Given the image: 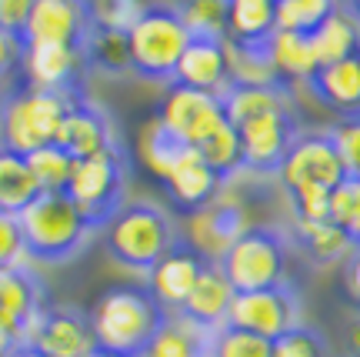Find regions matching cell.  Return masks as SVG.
<instances>
[{
  "instance_id": "6da1fadb",
  "label": "cell",
  "mask_w": 360,
  "mask_h": 357,
  "mask_svg": "<svg viewBox=\"0 0 360 357\" xmlns=\"http://www.w3.org/2000/svg\"><path fill=\"white\" fill-rule=\"evenodd\" d=\"M277 180H281L283 194L290 197L297 224L330 220V194L347 180L330 134L300 130V137L287 151L281 170H277Z\"/></svg>"
},
{
  "instance_id": "7a4b0ae2",
  "label": "cell",
  "mask_w": 360,
  "mask_h": 357,
  "mask_svg": "<svg viewBox=\"0 0 360 357\" xmlns=\"http://www.w3.org/2000/svg\"><path fill=\"white\" fill-rule=\"evenodd\" d=\"M97 351L117 357H141L154 341L167 314L157 307L147 287H110L87 311Z\"/></svg>"
},
{
  "instance_id": "3957f363",
  "label": "cell",
  "mask_w": 360,
  "mask_h": 357,
  "mask_svg": "<svg viewBox=\"0 0 360 357\" xmlns=\"http://www.w3.org/2000/svg\"><path fill=\"white\" fill-rule=\"evenodd\" d=\"M74 104V94L17 87L0 104V147L20 157H30L40 147L57 144L64 117Z\"/></svg>"
},
{
  "instance_id": "277c9868",
  "label": "cell",
  "mask_w": 360,
  "mask_h": 357,
  "mask_svg": "<svg viewBox=\"0 0 360 357\" xmlns=\"http://www.w3.org/2000/svg\"><path fill=\"white\" fill-rule=\"evenodd\" d=\"M177 230L170 217L154 204H124L103 224V247L117 264L130 270L154 268L160 257L177 244Z\"/></svg>"
},
{
  "instance_id": "5b68a950",
  "label": "cell",
  "mask_w": 360,
  "mask_h": 357,
  "mask_svg": "<svg viewBox=\"0 0 360 357\" xmlns=\"http://www.w3.org/2000/svg\"><path fill=\"white\" fill-rule=\"evenodd\" d=\"M191 44V30L184 27L177 7L147 4L141 20L130 27V70L143 80H174L180 57Z\"/></svg>"
},
{
  "instance_id": "8992f818",
  "label": "cell",
  "mask_w": 360,
  "mask_h": 357,
  "mask_svg": "<svg viewBox=\"0 0 360 357\" xmlns=\"http://www.w3.org/2000/svg\"><path fill=\"white\" fill-rule=\"evenodd\" d=\"M20 234H24L27 257L34 261H67L87 241L90 227L80 211L70 204L67 194H40L24 214H17Z\"/></svg>"
},
{
  "instance_id": "52a82bcc",
  "label": "cell",
  "mask_w": 360,
  "mask_h": 357,
  "mask_svg": "<svg viewBox=\"0 0 360 357\" xmlns=\"http://www.w3.org/2000/svg\"><path fill=\"white\" fill-rule=\"evenodd\" d=\"M237 294H254L287 284V244L277 230L250 227L233 241V247L217 264Z\"/></svg>"
},
{
  "instance_id": "ba28073f",
  "label": "cell",
  "mask_w": 360,
  "mask_h": 357,
  "mask_svg": "<svg viewBox=\"0 0 360 357\" xmlns=\"http://www.w3.org/2000/svg\"><path fill=\"white\" fill-rule=\"evenodd\" d=\"M124 191H127V167H124L120 151L114 147L97 157L74 161L64 194L90 227H103L124 207Z\"/></svg>"
},
{
  "instance_id": "9c48e42d",
  "label": "cell",
  "mask_w": 360,
  "mask_h": 357,
  "mask_svg": "<svg viewBox=\"0 0 360 357\" xmlns=\"http://www.w3.org/2000/svg\"><path fill=\"white\" fill-rule=\"evenodd\" d=\"M297 324H300V304L287 284L270 291L237 294L227 314V327L257 334L264 341H277L287 331H294Z\"/></svg>"
},
{
  "instance_id": "30bf717a",
  "label": "cell",
  "mask_w": 360,
  "mask_h": 357,
  "mask_svg": "<svg viewBox=\"0 0 360 357\" xmlns=\"http://www.w3.org/2000/svg\"><path fill=\"white\" fill-rule=\"evenodd\" d=\"M157 120H160L184 147H200L220 124H227L220 97L200 94V90H191V87H177V84H170V90L164 94L160 111H157Z\"/></svg>"
},
{
  "instance_id": "8fae6325",
  "label": "cell",
  "mask_w": 360,
  "mask_h": 357,
  "mask_svg": "<svg viewBox=\"0 0 360 357\" xmlns=\"http://www.w3.org/2000/svg\"><path fill=\"white\" fill-rule=\"evenodd\" d=\"M237 137H240V154H244L247 170H254V174H277L287 151L300 137V127H297L294 111L281 107V111H270V114H260L254 120L240 124Z\"/></svg>"
},
{
  "instance_id": "7c38bea8",
  "label": "cell",
  "mask_w": 360,
  "mask_h": 357,
  "mask_svg": "<svg viewBox=\"0 0 360 357\" xmlns=\"http://www.w3.org/2000/svg\"><path fill=\"white\" fill-rule=\"evenodd\" d=\"M24 344H34L47 357H90L97 351L87 314L77 307H40L27 324Z\"/></svg>"
},
{
  "instance_id": "4fadbf2b",
  "label": "cell",
  "mask_w": 360,
  "mask_h": 357,
  "mask_svg": "<svg viewBox=\"0 0 360 357\" xmlns=\"http://www.w3.org/2000/svg\"><path fill=\"white\" fill-rule=\"evenodd\" d=\"M247 230L244 211L231 201L217 197L214 204L200 207L193 214H184V237L180 244H187L193 254L204 264H220L224 254L233 247V241Z\"/></svg>"
},
{
  "instance_id": "5bb4252c",
  "label": "cell",
  "mask_w": 360,
  "mask_h": 357,
  "mask_svg": "<svg viewBox=\"0 0 360 357\" xmlns=\"http://www.w3.org/2000/svg\"><path fill=\"white\" fill-rule=\"evenodd\" d=\"M87 30H90L87 4H74V0H34L30 17H27L24 44L77 47V51H84Z\"/></svg>"
},
{
  "instance_id": "9a60e30c",
  "label": "cell",
  "mask_w": 360,
  "mask_h": 357,
  "mask_svg": "<svg viewBox=\"0 0 360 357\" xmlns=\"http://www.w3.org/2000/svg\"><path fill=\"white\" fill-rule=\"evenodd\" d=\"M204 268V261L193 254L187 244L177 241L154 268L147 270V294L154 297L164 314H180L193 291V284L200 281Z\"/></svg>"
},
{
  "instance_id": "2e32d148",
  "label": "cell",
  "mask_w": 360,
  "mask_h": 357,
  "mask_svg": "<svg viewBox=\"0 0 360 357\" xmlns=\"http://www.w3.org/2000/svg\"><path fill=\"white\" fill-rule=\"evenodd\" d=\"M84 64H87L84 51H77V47H40V44H27L20 70H24L27 87L51 90V94H70V87L77 84Z\"/></svg>"
},
{
  "instance_id": "e0dca14e",
  "label": "cell",
  "mask_w": 360,
  "mask_h": 357,
  "mask_svg": "<svg viewBox=\"0 0 360 357\" xmlns=\"http://www.w3.org/2000/svg\"><path fill=\"white\" fill-rule=\"evenodd\" d=\"M57 147L67 151L74 161L84 157H97L103 151H114V127L103 114L101 107H94L90 101H77L70 104V111L64 117V127L57 134Z\"/></svg>"
},
{
  "instance_id": "ac0fdd59",
  "label": "cell",
  "mask_w": 360,
  "mask_h": 357,
  "mask_svg": "<svg viewBox=\"0 0 360 357\" xmlns=\"http://www.w3.org/2000/svg\"><path fill=\"white\" fill-rule=\"evenodd\" d=\"M170 84L220 97L224 90L231 87V80H227V57H224V40L191 37V44H187V51L180 57Z\"/></svg>"
},
{
  "instance_id": "d6986e66",
  "label": "cell",
  "mask_w": 360,
  "mask_h": 357,
  "mask_svg": "<svg viewBox=\"0 0 360 357\" xmlns=\"http://www.w3.org/2000/svg\"><path fill=\"white\" fill-rule=\"evenodd\" d=\"M164 187H167L170 201H174L184 214H193V211H200V207L217 201L224 180L204 164L200 154L193 151V147H187V151L177 157L174 170L167 174Z\"/></svg>"
},
{
  "instance_id": "ffe728a7",
  "label": "cell",
  "mask_w": 360,
  "mask_h": 357,
  "mask_svg": "<svg viewBox=\"0 0 360 357\" xmlns=\"http://www.w3.org/2000/svg\"><path fill=\"white\" fill-rule=\"evenodd\" d=\"M233 297H237V291H233L231 281L224 277V270H220L217 264H207L204 274H200V281L193 284V291L180 314L191 320V324L204 327L207 334H214L227 324Z\"/></svg>"
},
{
  "instance_id": "44dd1931",
  "label": "cell",
  "mask_w": 360,
  "mask_h": 357,
  "mask_svg": "<svg viewBox=\"0 0 360 357\" xmlns=\"http://www.w3.org/2000/svg\"><path fill=\"white\" fill-rule=\"evenodd\" d=\"M307 90L327 111H337L340 117L360 114V51L340 64L321 67Z\"/></svg>"
},
{
  "instance_id": "7402d4cb",
  "label": "cell",
  "mask_w": 360,
  "mask_h": 357,
  "mask_svg": "<svg viewBox=\"0 0 360 357\" xmlns=\"http://www.w3.org/2000/svg\"><path fill=\"white\" fill-rule=\"evenodd\" d=\"M267 57H270L274 74H277V84L283 90L307 87L310 80H314V74L321 70L317 57H314V47H310V37H304V34L274 30V37L267 40Z\"/></svg>"
},
{
  "instance_id": "603a6c76",
  "label": "cell",
  "mask_w": 360,
  "mask_h": 357,
  "mask_svg": "<svg viewBox=\"0 0 360 357\" xmlns=\"http://www.w3.org/2000/svg\"><path fill=\"white\" fill-rule=\"evenodd\" d=\"M310 47H314L317 67L340 64L360 51V24L347 4H337L334 13L310 34Z\"/></svg>"
},
{
  "instance_id": "cb8c5ba5",
  "label": "cell",
  "mask_w": 360,
  "mask_h": 357,
  "mask_svg": "<svg viewBox=\"0 0 360 357\" xmlns=\"http://www.w3.org/2000/svg\"><path fill=\"white\" fill-rule=\"evenodd\" d=\"M40 307H44L40 304V284L34 281L27 264L0 270V318L7 320L20 337L27 334V324L34 320Z\"/></svg>"
},
{
  "instance_id": "d4e9b609",
  "label": "cell",
  "mask_w": 360,
  "mask_h": 357,
  "mask_svg": "<svg viewBox=\"0 0 360 357\" xmlns=\"http://www.w3.org/2000/svg\"><path fill=\"white\" fill-rule=\"evenodd\" d=\"M277 30L274 17V0H227V27L224 40L247 44V47H264Z\"/></svg>"
},
{
  "instance_id": "484cf974",
  "label": "cell",
  "mask_w": 360,
  "mask_h": 357,
  "mask_svg": "<svg viewBox=\"0 0 360 357\" xmlns=\"http://www.w3.org/2000/svg\"><path fill=\"white\" fill-rule=\"evenodd\" d=\"M141 357H210V334L184 314H167Z\"/></svg>"
},
{
  "instance_id": "4316f807",
  "label": "cell",
  "mask_w": 360,
  "mask_h": 357,
  "mask_svg": "<svg viewBox=\"0 0 360 357\" xmlns=\"http://www.w3.org/2000/svg\"><path fill=\"white\" fill-rule=\"evenodd\" d=\"M37 197L40 187L30 174V167H27V157L0 147V214H24Z\"/></svg>"
},
{
  "instance_id": "83f0119b",
  "label": "cell",
  "mask_w": 360,
  "mask_h": 357,
  "mask_svg": "<svg viewBox=\"0 0 360 357\" xmlns=\"http://www.w3.org/2000/svg\"><path fill=\"white\" fill-rule=\"evenodd\" d=\"M184 151H187V147L157 120V114L137 130V157H141V164L147 167V174L157 177L160 184L167 180V174L174 170V164H177V157Z\"/></svg>"
},
{
  "instance_id": "f1b7e54d",
  "label": "cell",
  "mask_w": 360,
  "mask_h": 357,
  "mask_svg": "<svg viewBox=\"0 0 360 357\" xmlns=\"http://www.w3.org/2000/svg\"><path fill=\"white\" fill-rule=\"evenodd\" d=\"M224 57H227V80H231V87H281L274 67H270L267 44L264 47H247V44L224 40Z\"/></svg>"
},
{
  "instance_id": "f546056e",
  "label": "cell",
  "mask_w": 360,
  "mask_h": 357,
  "mask_svg": "<svg viewBox=\"0 0 360 357\" xmlns=\"http://www.w3.org/2000/svg\"><path fill=\"white\" fill-rule=\"evenodd\" d=\"M220 104H224V117L233 127H240V124H247V120H254L260 114L290 107L287 90L281 87H227L220 94Z\"/></svg>"
},
{
  "instance_id": "4dcf8cb0",
  "label": "cell",
  "mask_w": 360,
  "mask_h": 357,
  "mask_svg": "<svg viewBox=\"0 0 360 357\" xmlns=\"http://www.w3.org/2000/svg\"><path fill=\"white\" fill-rule=\"evenodd\" d=\"M193 151L204 157V164L210 167L220 180H227V177H233L237 170H244L240 137H237V127H233L231 120H227V124H220V127L214 130L200 147H193Z\"/></svg>"
},
{
  "instance_id": "1f68e13d",
  "label": "cell",
  "mask_w": 360,
  "mask_h": 357,
  "mask_svg": "<svg viewBox=\"0 0 360 357\" xmlns=\"http://www.w3.org/2000/svg\"><path fill=\"white\" fill-rule=\"evenodd\" d=\"M334 7L337 4H330V0H274L277 30L310 37V34L334 13Z\"/></svg>"
},
{
  "instance_id": "d6a6232c",
  "label": "cell",
  "mask_w": 360,
  "mask_h": 357,
  "mask_svg": "<svg viewBox=\"0 0 360 357\" xmlns=\"http://www.w3.org/2000/svg\"><path fill=\"white\" fill-rule=\"evenodd\" d=\"M297 241L321 264H330V261H340V257L354 254L350 237L337 224H330V220H323V224H297Z\"/></svg>"
},
{
  "instance_id": "836d02e7",
  "label": "cell",
  "mask_w": 360,
  "mask_h": 357,
  "mask_svg": "<svg viewBox=\"0 0 360 357\" xmlns=\"http://www.w3.org/2000/svg\"><path fill=\"white\" fill-rule=\"evenodd\" d=\"M84 61L94 67H101V70H107V74H124V70H130L127 34L90 27L87 40H84Z\"/></svg>"
},
{
  "instance_id": "e575fe53",
  "label": "cell",
  "mask_w": 360,
  "mask_h": 357,
  "mask_svg": "<svg viewBox=\"0 0 360 357\" xmlns=\"http://www.w3.org/2000/svg\"><path fill=\"white\" fill-rule=\"evenodd\" d=\"M27 167L37 180L40 194H64L67 180H70V170H74V157L67 151H60L57 144L51 147H40L27 157Z\"/></svg>"
},
{
  "instance_id": "d590c367",
  "label": "cell",
  "mask_w": 360,
  "mask_h": 357,
  "mask_svg": "<svg viewBox=\"0 0 360 357\" xmlns=\"http://www.w3.org/2000/svg\"><path fill=\"white\" fill-rule=\"evenodd\" d=\"M177 13H180V20H184V27L191 30V37L224 40L227 0H191V4H177Z\"/></svg>"
},
{
  "instance_id": "8d00e7d4",
  "label": "cell",
  "mask_w": 360,
  "mask_h": 357,
  "mask_svg": "<svg viewBox=\"0 0 360 357\" xmlns=\"http://www.w3.org/2000/svg\"><path fill=\"white\" fill-rule=\"evenodd\" d=\"M274 341H264L257 334L237 331V327H220L210 334V357H270Z\"/></svg>"
},
{
  "instance_id": "74e56055",
  "label": "cell",
  "mask_w": 360,
  "mask_h": 357,
  "mask_svg": "<svg viewBox=\"0 0 360 357\" xmlns=\"http://www.w3.org/2000/svg\"><path fill=\"white\" fill-rule=\"evenodd\" d=\"M147 4H134V0H101V4H87V20L97 30H117V34H130V27L141 20Z\"/></svg>"
},
{
  "instance_id": "f35d334b",
  "label": "cell",
  "mask_w": 360,
  "mask_h": 357,
  "mask_svg": "<svg viewBox=\"0 0 360 357\" xmlns=\"http://www.w3.org/2000/svg\"><path fill=\"white\" fill-rule=\"evenodd\" d=\"M330 224L344 230L354 247H360V180H344L330 194Z\"/></svg>"
},
{
  "instance_id": "ab89813d",
  "label": "cell",
  "mask_w": 360,
  "mask_h": 357,
  "mask_svg": "<svg viewBox=\"0 0 360 357\" xmlns=\"http://www.w3.org/2000/svg\"><path fill=\"white\" fill-rule=\"evenodd\" d=\"M327 134H330L334 151L340 157V164H344V174L350 180H360V114L340 117Z\"/></svg>"
},
{
  "instance_id": "60d3db41",
  "label": "cell",
  "mask_w": 360,
  "mask_h": 357,
  "mask_svg": "<svg viewBox=\"0 0 360 357\" xmlns=\"http://www.w3.org/2000/svg\"><path fill=\"white\" fill-rule=\"evenodd\" d=\"M270 357H327V341L314 327L297 324L294 331H287L283 337L274 341Z\"/></svg>"
},
{
  "instance_id": "b9f144b4",
  "label": "cell",
  "mask_w": 360,
  "mask_h": 357,
  "mask_svg": "<svg viewBox=\"0 0 360 357\" xmlns=\"http://www.w3.org/2000/svg\"><path fill=\"white\" fill-rule=\"evenodd\" d=\"M24 261H27V247L17 217L0 214V270L24 268Z\"/></svg>"
},
{
  "instance_id": "7bdbcfd3",
  "label": "cell",
  "mask_w": 360,
  "mask_h": 357,
  "mask_svg": "<svg viewBox=\"0 0 360 357\" xmlns=\"http://www.w3.org/2000/svg\"><path fill=\"white\" fill-rule=\"evenodd\" d=\"M30 7H34V0H0V30L13 34V37H24Z\"/></svg>"
},
{
  "instance_id": "ee69618b",
  "label": "cell",
  "mask_w": 360,
  "mask_h": 357,
  "mask_svg": "<svg viewBox=\"0 0 360 357\" xmlns=\"http://www.w3.org/2000/svg\"><path fill=\"white\" fill-rule=\"evenodd\" d=\"M24 51H27L24 37H13V34H4V30H0V80H7V77L20 67Z\"/></svg>"
},
{
  "instance_id": "f6af8a7d",
  "label": "cell",
  "mask_w": 360,
  "mask_h": 357,
  "mask_svg": "<svg viewBox=\"0 0 360 357\" xmlns=\"http://www.w3.org/2000/svg\"><path fill=\"white\" fill-rule=\"evenodd\" d=\"M20 344H24V337H20V334L13 331V327L7 324V320L0 318V357H11Z\"/></svg>"
},
{
  "instance_id": "bcb514c9",
  "label": "cell",
  "mask_w": 360,
  "mask_h": 357,
  "mask_svg": "<svg viewBox=\"0 0 360 357\" xmlns=\"http://www.w3.org/2000/svg\"><path fill=\"white\" fill-rule=\"evenodd\" d=\"M347 287L360 301V247H354V254L347 257Z\"/></svg>"
},
{
  "instance_id": "7dc6e473",
  "label": "cell",
  "mask_w": 360,
  "mask_h": 357,
  "mask_svg": "<svg viewBox=\"0 0 360 357\" xmlns=\"http://www.w3.org/2000/svg\"><path fill=\"white\" fill-rule=\"evenodd\" d=\"M347 344H350V351L360 357V320H354L350 324V331H347Z\"/></svg>"
},
{
  "instance_id": "c3c4849f",
  "label": "cell",
  "mask_w": 360,
  "mask_h": 357,
  "mask_svg": "<svg viewBox=\"0 0 360 357\" xmlns=\"http://www.w3.org/2000/svg\"><path fill=\"white\" fill-rule=\"evenodd\" d=\"M11 357H47V354H44V351H37V347H34V344H20V347H17V351H13Z\"/></svg>"
},
{
  "instance_id": "681fc988",
  "label": "cell",
  "mask_w": 360,
  "mask_h": 357,
  "mask_svg": "<svg viewBox=\"0 0 360 357\" xmlns=\"http://www.w3.org/2000/svg\"><path fill=\"white\" fill-rule=\"evenodd\" d=\"M347 7H350V13L357 17V24H360V0H354V4H347Z\"/></svg>"
},
{
  "instance_id": "f907efd6",
  "label": "cell",
  "mask_w": 360,
  "mask_h": 357,
  "mask_svg": "<svg viewBox=\"0 0 360 357\" xmlns=\"http://www.w3.org/2000/svg\"><path fill=\"white\" fill-rule=\"evenodd\" d=\"M90 357H117V354H107V351H94Z\"/></svg>"
}]
</instances>
